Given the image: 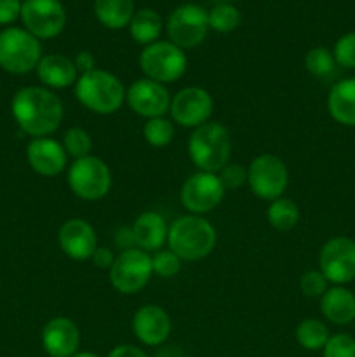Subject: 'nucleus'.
Here are the masks:
<instances>
[{
	"label": "nucleus",
	"mask_w": 355,
	"mask_h": 357,
	"mask_svg": "<svg viewBox=\"0 0 355 357\" xmlns=\"http://www.w3.org/2000/svg\"><path fill=\"white\" fill-rule=\"evenodd\" d=\"M134 13V0H94V16L108 30L127 28Z\"/></svg>",
	"instance_id": "24"
},
{
	"label": "nucleus",
	"mask_w": 355,
	"mask_h": 357,
	"mask_svg": "<svg viewBox=\"0 0 355 357\" xmlns=\"http://www.w3.org/2000/svg\"><path fill=\"white\" fill-rule=\"evenodd\" d=\"M110 282L122 295H136L153 275L152 255L139 248L120 251L110 271Z\"/></svg>",
	"instance_id": "9"
},
{
	"label": "nucleus",
	"mask_w": 355,
	"mask_h": 357,
	"mask_svg": "<svg viewBox=\"0 0 355 357\" xmlns=\"http://www.w3.org/2000/svg\"><path fill=\"white\" fill-rule=\"evenodd\" d=\"M171 98L173 96L164 84L143 77L127 87L125 103L134 114L148 121V119L164 117L166 112H169Z\"/></svg>",
	"instance_id": "15"
},
{
	"label": "nucleus",
	"mask_w": 355,
	"mask_h": 357,
	"mask_svg": "<svg viewBox=\"0 0 355 357\" xmlns=\"http://www.w3.org/2000/svg\"><path fill=\"white\" fill-rule=\"evenodd\" d=\"M188 155L194 166L204 173L218 174L232 155V136L219 122H205L191 131L188 139Z\"/></svg>",
	"instance_id": "3"
},
{
	"label": "nucleus",
	"mask_w": 355,
	"mask_h": 357,
	"mask_svg": "<svg viewBox=\"0 0 355 357\" xmlns=\"http://www.w3.org/2000/svg\"><path fill=\"white\" fill-rule=\"evenodd\" d=\"M115 244H117V248H120V251L136 248L131 227H120V229L115 232Z\"/></svg>",
	"instance_id": "40"
},
{
	"label": "nucleus",
	"mask_w": 355,
	"mask_h": 357,
	"mask_svg": "<svg viewBox=\"0 0 355 357\" xmlns=\"http://www.w3.org/2000/svg\"><path fill=\"white\" fill-rule=\"evenodd\" d=\"M115 258H117V257L111 253V250H108V248L97 246L90 260L94 261V265H96L97 268H103V271H110L111 265H113V261H115Z\"/></svg>",
	"instance_id": "39"
},
{
	"label": "nucleus",
	"mask_w": 355,
	"mask_h": 357,
	"mask_svg": "<svg viewBox=\"0 0 355 357\" xmlns=\"http://www.w3.org/2000/svg\"><path fill=\"white\" fill-rule=\"evenodd\" d=\"M132 236H134L136 248L146 251V253H155L162 250L167 243L169 236V227L160 213L157 211H143L134 223L131 225Z\"/></svg>",
	"instance_id": "21"
},
{
	"label": "nucleus",
	"mask_w": 355,
	"mask_h": 357,
	"mask_svg": "<svg viewBox=\"0 0 355 357\" xmlns=\"http://www.w3.org/2000/svg\"><path fill=\"white\" fill-rule=\"evenodd\" d=\"M327 112L338 124L355 128V77L333 84L327 94Z\"/></svg>",
	"instance_id": "23"
},
{
	"label": "nucleus",
	"mask_w": 355,
	"mask_h": 357,
	"mask_svg": "<svg viewBox=\"0 0 355 357\" xmlns=\"http://www.w3.org/2000/svg\"><path fill=\"white\" fill-rule=\"evenodd\" d=\"M42 44L37 37L19 26L0 31V68L14 75H24L37 70L42 59Z\"/></svg>",
	"instance_id": "5"
},
{
	"label": "nucleus",
	"mask_w": 355,
	"mask_h": 357,
	"mask_svg": "<svg viewBox=\"0 0 355 357\" xmlns=\"http://www.w3.org/2000/svg\"><path fill=\"white\" fill-rule=\"evenodd\" d=\"M10 112L21 131L33 138H47L63 122V103L44 86L21 87L10 101Z\"/></svg>",
	"instance_id": "1"
},
{
	"label": "nucleus",
	"mask_w": 355,
	"mask_h": 357,
	"mask_svg": "<svg viewBox=\"0 0 355 357\" xmlns=\"http://www.w3.org/2000/svg\"><path fill=\"white\" fill-rule=\"evenodd\" d=\"M37 77L44 87L54 89H66V87L75 86L79 80V72L75 68V63L72 58L65 54H45L37 65Z\"/></svg>",
	"instance_id": "20"
},
{
	"label": "nucleus",
	"mask_w": 355,
	"mask_h": 357,
	"mask_svg": "<svg viewBox=\"0 0 355 357\" xmlns=\"http://www.w3.org/2000/svg\"><path fill=\"white\" fill-rule=\"evenodd\" d=\"M108 357H148V354H146L143 349L136 347V345L122 344V345H117V347L111 349Z\"/></svg>",
	"instance_id": "41"
},
{
	"label": "nucleus",
	"mask_w": 355,
	"mask_h": 357,
	"mask_svg": "<svg viewBox=\"0 0 355 357\" xmlns=\"http://www.w3.org/2000/svg\"><path fill=\"white\" fill-rule=\"evenodd\" d=\"M320 312L336 326H348L355 321V293L347 286H331L320 296Z\"/></svg>",
	"instance_id": "22"
},
{
	"label": "nucleus",
	"mask_w": 355,
	"mask_h": 357,
	"mask_svg": "<svg viewBox=\"0 0 355 357\" xmlns=\"http://www.w3.org/2000/svg\"><path fill=\"white\" fill-rule=\"evenodd\" d=\"M80 342V328L70 317H52L42 330V347L49 357H72L79 352Z\"/></svg>",
	"instance_id": "17"
},
{
	"label": "nucleus",
	"mask_w": 355,
	"mask_h": 357,
	"mask_svg": "<svg viewBox=\"0 0 355 357\" xmlns=\"http://www.w3.org/2000/svg\"><path fill=\"white\" fill-rule=\"evenodd\" d=\"M207 17L209 30L218 31V33H232L242 21V14L232 2L214 3L212 9L207 10Z\"/></svg>",
	"instance_id": "28"
},
{
	"label": "nucleus",
	"mask_w": 355,
	"mask_h": 357,
	"mask_svg": "<svg viewBox=\"0 0 355 357\" xmlns=\"http://www.w3.org/2000/svg\"><path fill=\"white\" fill-rule=\"evenodd\" d=\"M73 63H75V68L77 72H79V77L84 75V73L87 72H93L94 68H96V59H94V56L90 54L89 51H80L77 52L75 58H72Z\"/></svg>",
	"instance_id": "38"
},
{
	"label": "nucleus",
	"mask_w": 355,
	"mask_h": 357,
	"mask_svg": "<svg viewBox=\"0 0 355 357\" xmlns=\"http://www.w3.org/2000/svg\"><path fill=\"white\" fill-rule=\"evenodd\" d=\"M299 216L301 213H299L298 204L287 197H278L271 201L267 211L268 223L278 232H287L294 229L299 222Z\"/></svg>",
	"instance_id": "27"
},
{
	"label": "nucleus",
	"mask_w": 355,
	"mask_h": 357,
	"mask_svg": "<svg viewBox=\"0 0 355 357\" xmlns=\"http://www.w3.org/2000/svg\"><path fill=\"white\" fill-rule=\"evenodd\" d=\"M226 188L216 173L197 171L184 180L181 187V204L190 215L202 216L221 204Z\"/></svg>",
	"instance_id": "13"
},
{
	"label": "nucleus",
	"mask_w": 355,
	"mask_h": 357,
	"mask_svg": "<svg viewBox=\"0 0 355 357\" xmlns=\"http://www.w3.org/2000/svg\"><path fill=\"white\" fill-rule=\"evenodd\" d=\"M167 40L180 49H195L209 33L207 10L198 3H181L166 21Z\"/></svg>",
	"instance_id": "8"
},
{
	"label": "nucleus",
	"mask_w": 355,
	"mask_h": 357,
	"mask_svg": "<svg viewBox=\"0 0 355 357\" xmlns=\"http://www.w3.org/2000/svg\"><path fill=\"white\" fill-rule=\"evenodd\" d=\"M333 56L341 68H355V31H348L338 38L333 47Z\"/></svg>",
	"instance_id": "33"
},
{
	"label": "nucleus",
	"mask_w": 355,
	"mask_h": 357,
	"mask_svg": "<svg viewBox=\"0 0 355 357\" xmlns=\"http://www.w3.org/2000/svg\"><path fill=\"white\" fill-rule=\"evenodd\" d=\"M139 66L146 79L160 84H171L184 75L188 58L183 49L169 40H157L143 47L139 54Z\"/></svg>",
	"instance_id": "7"
},
{
	"label": "nucleus",
	"mask_w": 355,
	"mask_h": 357,
	"mask_svg": "<svg viewBox=\"0 0 355 357\" xmlns=\"http://www.w3.org/2000/svg\"><path fill=\"white\" fill-rule=\"evenodd\" d=\"M294 335H296V342L299 344V347L306 349V351H312V352L322 351L331 338L327 324L322 323L320 319H315V317L303 319L301 323L296 326Z\"/></svg>",
	"instance_id": "26"
},
{
	"label": "nucleus",
	"mask_w": 355,
	"mask_h": 357,
	"mask_svg": "<svg viewBox=\"0 0 355 357\" xmlns=\"http://www.w3.org/2000/svg\"><path fill=\"white\" fill-rule=\"evenodd\" d=\"M21 0H0V24H10L21 16Z\"/></svg>",
	"instance_id": "37"
},
{
	"label": "nucleus",
	"mask_w": 355,
	"mask_h": 357,
	"mask_svg": "<svg viewBox=\"0 0 355 357\" xmlns=\"http://www.w3.org/2000/svg\"><path fill=\"white\" fill-rule=\"evenodd\" d=\"M336 59H334L333 51L327 47H312L305 54V68L310 75L315 79H329L336 72Z\"/></svg>",
	"instance_id": "29"
},
{
	"label": "nucleus",
	"mask_w": 355,
	"mask_h": 357,
	"mask_svg": "<svg viewBox=\"0 0 355 357\" xmlns=\"http://www.w3.org/2000/svg\"><path fill=\"white\" fill-rule=\"evenodd\" d=\"M216 239L211 222L197 215H184L171 223L167 246L181 261H198L212 253Z\"/></svg>",
	"instance_id": "2"
},
{
	"label": "nucleus",
	"mask_w": 355,
	"mask_h": 357,
	"mask_svg": "<svg viewBox=\"0 0 355 357\" xmlns=\"http://www.w3.org/2000/svg\"><path fill=\"white\" fill-rule=\"evenodd\" d=\"M26 159L40 176H58L68 166V153L52 138H33L26 146Z\"/></svg>",
	"instance_id": "19"
},
{
	"label": "nucleus",
	"mask_w": 355,
	"mask_h": 357,
	"mask_svg": "<svg viewBox=\"0 0 355 357\" xmlns=\"http://www.w3.org/2000/svg\"><path fill=\"white\" fill-rule=\"evenodd\" d=\"M319 271L333 286L355 281V241L347 236L327 241L319 253Z\"/></svg>",
	"instance_id": "12"
},
{
	"label": "nucleus",
	"mask_w": 355,
	"mask_h": 357,
	"mask_svg": "<svg viewBox=\"0 0 355 357\" xmlns=\"http://www.w3.org/2000/svg\"><path fill=\"white\" fill-rule=\"evenodd\" d=\"M125 93L122 80L106 70L94 68L79 77L75 82V98L80 105L97 115H111L125 103Z\"/></svg>",
	"instance_id": "4"
},
{
	"label": "nucleus",
	"mask_w": 355,
	"mask_h": 357,
	"mask_svg": "<svg viewBox=\"0 0 355 357\" xmlns=\"http://www.w3.org/2000/svg\"><path fill=\"white\" fill-rule=\"evenodd\" d=\"M72 357H101V356L94 354V352H89V351H79L77 354H73Z\"/></svg>",
	"instance_id": "43"
},
{
	"label": "nucleus",
	"mask_w": 355,
	"mask_h": 357,
	"mask_svg": "<svg viewBox=\"0 0 355 357\" xmlns=\"http://www.w3.org/2000/svg\"><path fill=\"white\" fill-rule=\"evenodd\" d=\"M221 2H228V0H214V3H221Z\"/></svg>",
	"instance_id": "44"
},
{
	"label": "nucleus",
	"mask_w": 355,
	"mask_h": 357,
	"mask_svg": "<svg viewBox=\"0 0 355 357\" xmlns=\"http://www.w3.org/2000/svg\"><path fill=\"white\" fill-rule=\"evenodd\" d=\"M322 357H355V338L348 333L331 335L322 349Z\"/></svg>",
	"instance_id": "34"
},
{
	"label": "nucleus",
	"mask_w": 355,
	"mask_h": 357,
	"mask_svg": "<svg viewBox=\"0 0 355 357\" xmlns=\"http://www.w3.org/2000/svg\"><path fill=\"white\" fill-rule=\"evenodd\" d=\"M129 35L136 44L146 45L160 40V35L164 31V20L155 9H138L129 23Z\"/></svg>",
	"instance_id": "25"
},
{
	"label": "nucleus",
	"mask_w": 355,
	"mask_h": 357,
	"mask_svg": "<svg viewBox=\"0 0 355 357\" xmlns=\"http://www.w3.org/2000/svg\"><path fill=\"white\" fill-rule=\"evenodd\" d=\"M247 185L258 199L275 201L289 185L287 166L274 153H261L247 167Z\"/></svg>",
	"instance_id": "10"
},
{
	"label": "nucleus",
	"mask_w": 355,
	"mask_h": 357,
	"mask_svg": "<svg viewBox=\"0 0 355 357\" xmlns=\"http://www.w3.org/2000/svg\"><path fill=\"white\" fill-rule=\"evenodd\" d=\"M218 176L225 188H239L247 183V167L239 162H228L219 171Z\"/></svg>",
	"instance_id": "36"
},
{
	"label": "nucleus",
	"mask_w": 355,
	"mask_h": 357,
	"mask_svg": "<svg viewBox=\"0 0 355 357\" xmlns=\"http://www.w3.org/2000/svg\"><path fill=\"white\" fill-rule=\"evenodd\" d=\"M63 149L66 150L68 157L73 159H82V157L90 155L93 150V138L89 132L84 128H70L68 131L63 135Z\"/></svg>",
	"instance_id": "31"
},
{
	"label": "nucleus",
	"mask_w": 355,
	"mask_h": 357,
	"mask_svg": "<svg viewBox=\"0 0 355 357\" xmlns=\"http://www.w3.org/2000/svg\"><path fill=\"white\" fill-rule=\"evenodd\" d=\"M152 268L159 278L171 279L181 271V260L171 250H159L152 255Z\"/></svg>",
	"instance_id": "32"
},
{
	"label": "nucleus",
	"mask_w": 355,
	"mask_h": 357,
	"mask_svg": "<svg viewBox=\"0 0 355 357\" xmlns=\"http://www.w3.org/2000/svg\"><path fill=\"white\" fill-rule=\"evenodd\" d=\"M214 108V101L204 87H183L171 98L169 114L173 122L181 128L195 129L209 122Z\"/></svg>",
	"instance_id": "14"
},
{
	"label": "nucleus",
	"mask_w": 355,
	"mask_h": 357,
	"mask_svg": "<svg viewBox=\"0 0 355 357\" xmlns=\"http://www.w3.org/2000/svg\"><path fill=\"white\" fill-rule=\"evenodd\" d=\"M58 243L63 253L72 260H90L97 248L96 230L84 218H70L59 227Z\"/></svg>",
	"instance_id": "16"
},
{
	"label": "nucleus",
	"mask_w": 355,
	"mask_h": 357,
	"mask_svg": "<svg viewBox=\"0 0 355 357\" xmlns=\"http://www.w3.org/2000/svg\"><path fill=\"white\" fill-rule=\"evenodd\" d=\"M66 181L73 194L84 201H100L106 197L111 188V171L103 159L96 155H87L73 160L68 166Z\"/></svg>",
	"instance_id": "6"
},
{
	"label": "nucleus",
	"mask_w": 355,
	"mask_h": 357,
	"mask_svg": "<svg viewBox=\"0 0 355 357\" xmlns=\"http://www.w3.org/2000/svg\"><path fill=\"white\" fill-rule=\"evenodd\" d=\"M19 20L33 37L49 40L63 33L68 14L61 0H23Z\"/></svg>",
	"instance_id": "11"
},
{
	"label": "nucleus",
	"mask_w": 355,
	"mask_h": 357,
	"mask_svg": "<svg viewBox=\"0 0 355 357\" xmlns=\"http://www.w3.org/2000/svg\"><path fill=\"white\" fill-rule=\"evenodd\" d=\"M174 122L166 117H155L148 119L143 126V138L148 145L155 146V149H164L169 145L174 139Z\"/></svg>",
	"instance_id": "30"
},
{
	"label": "nucleus",
	"mask_w": 355,
	"mask_h": 357,
	"mask_svg": "<svg viewBox=\"0 0 355 357\" xmlns=\"http://www.w3.org/2000/svg\"><path fill=\"white\" fill-rule=\"evenodd\" d=\"M299 289L305 296L320 298L329 289V281L320 271H308L299 278Z\"/></svg>",
	"instance_id": "35"
},
{
	"label": "nucleus",
	"mask_w": 355,
	"mask_h": 357,
	"mask_svg": "<svg viewBox=\"0 0 355 357\" xmlns=\"http://www.w3.org/2000/svg\"><path fill=\"white\" fill-rule=\"evenodd\" d=\"M155 357H187V356H184V352L181 351L180 347H176V345H169V347L160 349Z\"/></svg>",
	"instance_id": "42"
},
{
	"label": "nucleus",
	"mask_w": 355,
	"mask_h": 357,
	"mask_svg": "<svg viewBox=\"0 0 355 357\" xmlns=\"http://www.w3.org/2000/svg\"><path fill=\"white\" fill-rule=\"evenodd\" d=\"M132 333L146 347H159L171 335V317L162 307L143 305L132 316Z\"/></svg>",
	"instance_id": "18"
}]
</instances>
